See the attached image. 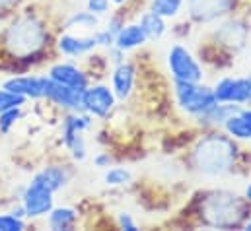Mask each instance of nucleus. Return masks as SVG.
Listing matches in <instances>:
<instances>
[{"label":"nucleus","instance_id":"nucleus-27","mask_svg":"<svg viewBox=\"0 0 251 231\" xmlns=\"http://www.w3.org/2000/svg\"><path fill=\"white\" fill-rule=\"evenodd\" d=\"M66 150L70 152V156H72V160H74V162H84V160H86V156H88V148H86L84 132H82V134H78V136H74V138H72V142L66 146Z\"/></svg>","mask_w":251,"mask_h":231},{"label":"nucleus","instance_id":"nucleus-7","mask_svg":"<svg viewBox=\"0 0 251 231\" xmlns=\"http://www.w3.org/2000/svg\"><path fill=\"white\" fill-rule=\"evenodd\" d=\"M22 206L25 212L27 220H39V218H47V214L53 210L55 206V192H51L49 188L29 181L22 192Z\"/></svg>","mask_w":251,"mask_h":231},{"label":"nucleus","instance_id":"nucleus-11","mask_svg":"<svg viewBox=\"0 0 251 231\" xmlns=\"http://www.w3.org/2000/svg\"><path fill=\"white\" fill-rule=\"evenodd\" d=\"M47 76L53 82L66 86V88H72V90H78V92H84L90 86V76L80 66L72 64V62H55L53 66H49Z\"/></svg>","mask_w":251,"mask_h":231},{"label":"nucleus","instance_id":"nucleus-39","mask_svg":"<svg viewBox=\"0 0 251 231\" xmlns=\"http://www.w3.org/2000/svg\"><path fill=\"white\" fill-rule=\"evenodd\" d=\"M250 80H251V74H250Z\"/></svg>","mask_w":251,"mask_h":231},{"label":"nucleus","instance_id":"nucleus-37","mask_svg":"<svg viewBox=\"0 0 251 231\" xmlns=\"http://www.w3.org/2000/svg\"><path fill=\"white\" fill-rule=\"evenodd\" d=\"M111 2H113V4H117V6H123L126 0H111Z\"/></svg>","mask_w":251,"mask_h":231},{"label":"nucleus","instance_id":"nucleus-26","mask_svg":"<svg viewBox=\"0 0 251 231\" xmlns=\"http://www.w3.org/2000/svg\"><path fill=\"white\" fill-rule=\"evenodd\" d=\"M27 103V99L20 93H14L6 88H0V113L2 111H8V109H14V107H24Z\"/></svg>","mask_w":251,"mask_h":231},{"label":"nucleus","instance_id":"nucleus-16","mask_svg":"<svg viewBox=\"0 0 251 231\" xmlns=\"http://www.w3.org/2000/svg\"><path fill=\"white\" fill-rule=\"evenodd\" d=\"M68 177H70V173H68L66 165H55L53 163V165H45L43 169H39L31 177V181L41 185V186H45V188H49L51 192H57L68 183Z\"/></svg>","mask_w":251,"mask_h":231},{"label":"nucleus","instance_id":"nucleus-23","mask_svg":"<svg viewBox=\"0 0 251 231\" xmlns=\"http://www.w3.org/2000/svg\"><path fill=\"white\" fill-rule=\"evenodd\" d=\"M183 4H185V0H152L150 10L156 12L158 16H162V18L166 20V18H176V16H179Z\"/></svg>","mask_w":251,"mask_h":231},{"label":"nucleus","instance_id":"nucleus-34","mask_svg":"<svg viewBox=\"0 0 251 231\" xmlns=\"http://www.w3.org/2000/svg\"><path fill=\"white\" fill-rule=\"evenodd\" d=\"M20 0H0V12H8V10H14L18 6Z\"/></svg>","mask_w":251,"mask_h":231},{"label":"nucleus","instance_id":"nucleus-18","mask_svg":"<svg viewBox=\"0 0 251 231\" xmlns=\"http://www.w3.org/2000/svg\"><path fill=\"white\" fill-rule=\"evenodd\" d=\"M148 41L144 29L140 27V23H128L119 29V33L115 35V47H119L121 51H130L136 47H142Z\"/></svg>","mask_w":251,"mask_h":231},{"label":"nucleus","instance_id":"nucleus-3","mask_svg":"<svg viewBox=\"0 0 251 231\" xmlns=\"http://www.w3.org/2000/svg\"><path fill=\"white\" fill-rule=\"evenodd\" d=\"M238 146L232 136L222 132L206 134L193 150V165L202 175L228 173L236 165Z\"/></svg>","mask_w":251,"mask_h":231},{"label":"nucleus","instance_id":"nucleus-21","mask_svg":"<svg viewBox=\"0 0 251 231\" xmlns=\"http://www.w3.org/2000/svg\"><path fill=\"white\" fill-rule=\"evenodd\" d=\"M140 27L144 29V33H146V37L148 39H152V41H158V39H162L164 37V33H166V20L162 18V16H158L156 12H152V10H148V12H144L142 16H140Z\"/></svg>","mask_w":251,"mask_h":231},{"label":"nucleus","instance_id":"nucleus-29","mask_svg":"<svg viewBox=\"0 0 251 231\" xmlns=\"http://www.w3.org/2000/svg\"><path fill=\"white\" fill-rule=\"evenodd\" d=\"M86 10H90L96 16H105L111 10V0H88Z\"/></svg>","mask_w":251,"mask_h":231},{"label":"nucleus","instance_id":"nucleus-13","mask_svg":"<svg viewBox=\"0 0 251 231\" xmlns=\"http://www.w3.org/2000/svg\"><path fill=\"white\" fill-rule=\"evenodd\" d=\"M98 47V41L94 35H76L66 31L57 37V51L68 58H80L84 55H90Z\"/></svg>","mask_w":251,"mask_h":231},{"label":"nucleus","instance_id":"nucleus-20","mask_svg":"<svg viewBox=\"0 0 251 231\" xmlns=\"http://www.w3.org/2000/svg\"><path fill=\"white\" fill-rule=\"evenodd\" d=\"M100 25V16L92 14L90 10H78L72 12L66 20L63 22L64 31H72V29H96Z\"/></svg>","mask_w":251,"mask_h":231},{"label":"nucleus","instance_id":"nucleus-30","mask_svg":"<svg viewBox=\"0 0 251 231\" xmlns=\"http://www.w3.org/2000/svg\"><path fill=\"white\" fill-rule=\"evenodd\" d=\"M94 37H96V41H98V47L109 49V47L115 45V35H113L111 31H107V29H98V31L94 33Z\"/></svg>","mask_w":251,"mask_h":231},{"label":"nucleus","instance_id":"nucleus-24","mask_svg":"<svg viewBox=\"0 0 251 231\" xmlns=\"http://www.w3.org/2000/svg\"><path fill=\"white\" fill-rule=\"evenodd\" d=\"M24 116V107H14V109H8V111H2L0 113V134L6 136Z\"/></svg>","mask_w":251,"mask_h":231},{"label":"nucleus","instance_id":"nucleus-35","mask_svg":"<svg viewBox=\"0 0 251 231\" xmlns=\"http://www.w3.org/2000/svg\"><path fill=\"white\" fill-rule=\"evenodd\" d=\"M240 115L244 116V118H248L251 122V107H242V109H240Z\"/></svg>","mask_w":251,"mask_h":231},{"label":"nucleus","instance_id":"nucleus-22","mask_svg":"<svg viewBox=\"0 0 251 231\" xmlns=\"http://www.w3.org/2000/svg\"><path fill=\"white\" fill-rule=\"evenodd\" d=\"M224 130L234 140H251V122L240 113L232 115L224 122Z\"/></svg>","mask_w":251,"mask_h":231},{"label":"nucleus","instance_id":"nucleus-5","mask_svg":"<svg viewBox=\"0 0 251 231\" xmlns=\"http://www.w3.org/2000/svg\"><path fill=\"white\" fill-rule=\"evenodd\" d=\"M168 68L174 78V82H201L204 76V70L201 62L193 57L187 47L176 43L170 47L168 53Z\"/></svg>","mask_w":251,"mask_h":231},{"label":"nucleus","instance_id":"nucleus-17","mask_svg":"<svg viewBox=\"0 0 251 231\" xmlns=\"http://www.w3.org/2000/svg\"><path fill=\"white\" fill-rule=\"evenodd\" d=\"M78 210L70 206H53V210L47 214V228L53 231H68L74 230L78 224Z\"/></svg>","mask_w":251,"mask_h":231},{"label":"nucleus","instance_id":"nucleus-31","mask_svg":"<svg viewBox=\"0 0 251 231\" xmlns=\"http://www.w3.org/2000/svg\"><path fill=\"white\" fill-rule=\"evenodd\" d=\"M117 224H119V228H121V230H126V231L138 230V224L132 220V216H130L128 212H121V214L117 216Z\"/></svg>","mask_w":251,"mask_h":231},{"label":"nucleus","instance_id":"nucleus-14","mask_svg":"<svg viewBox=\"0 0 251 231\" xmlns=\"http://www.w3.org/2000/svg\"><path fill=\"white\" fill-rule=\"evenodd\" d=\"M134 80H136V70H134V64L132 62H121L113 68V74H111V90L115 93L117 99L125 101L130 97L132 90H134Z\"/></svg>","mask_w":251,"mask_h":231},{"label":"nucleus","instance_id":"nucleus-6","mask_svg":"<svg viewBox=\"0 0 251 231\" xmlns=\"http://www.w3.org/2000/svg\"><path fill=\"white\" fill-rule=\"evenodd\" d=\"M117 105V97L113 90L105 84H90L82 92V107L94 118H107Z\"/></svg>","mask_w":251,"mask_h":231},{"label":"nucleus","instance_id":"nucleus-28","mask_svg":"<svg viewBox=\"0 0 251 231\" xmlns=\"http://www.w3.org/2000/svg\"><path fill=\"white\" fill-rule=\"evenodd\" d=\"M25 230V220L14 216L12 212L0 214V231H24Z\"/></svg>","mask_w":251,"mask_h":231},{"label":"nucleus","instance_id":"nucleus-9","mask_svg":"<svg viewBox=\"0 0 251 231\" xmlns=\"http://www.w3.org/2000/svg\"><path fill=\"white\" fill-rule=\"evenodd\" d=\"M47 84H49V76L47 74H22V76H12L8 80H4L2 88L24 95L25 99H45L47 93Z\"/></svg>","mask_w":251,"mask_h":231},{"label":"nucleus","instance_id":"nucleus-33","mask_svg":"<svg viewBox=\"0 0 251 231\" xmlns=\"http://www.w3.org/2000/svg\"><path fill=\"white\" fill-rule=\"evenodd\" d=\"M123 25H125V23H123V22H121V18H111V20H109V23H107V27H105V29H107V31H111V33H113V35H117V33H119V29H121V27H123Z\"/></svg>","mask_w":251,"mask_h":231},{"label":"nucleus","instance_id":"nucleus-10","mask_svg":"<svg viewBox=\"0 0 251 231\" xmlns=\"http://www.w3.org/2000/svg\"><path fill=\"white\" fill-rule=\"evenodd\" d=\"M236 2L238 0H187V12L193 22L206 23L230 14Z\"/></svg>","mask_w":251,"mask_h":231},{"label":"nucleus","instance_id":"nucleus-32","mask_svg":"<svg viewBox=\"0 0 251 231\" xmlns=\"http://www.w3.org/2000/svg\"><path fill=\"white\" fill-rule=\"evenodd\" d=\"M111 156L107 154V152H100V154H96L94 156V165L96 167H100V169H107L109 165H111Z\"/></svg>","mask_w":251,"mask_h":231},{"label":"nucleus","instance_id":"nucleus-15","mask_svg":"<svg viewBox=\"0 0 251 231\" xmlns=\"http://www.w3.org/2000/svg\"><path fill=\"white\" fill-rule=\"evenodd\" d=\"M92 122H94V116H90L86 111H68L61 124V138H63L64 148L72 142L74 136L90 130Z\"/></svg>","mask_w":251,"mask_h":231},{"label":"nucleus","instance_id":"nucleus-38","mask_svg":"<svg viewBox=\"0 0 251 231\" xmlns=\"http://www.w3.org/2000/svg\"><path fill=\"white\" fill-rule=\"evenodd\" d=\"M246 230H250V231H251V218L248 220V224H246Z\"/></svg>","mask_w":251,"mask_h":231},{"label":"nucleus","instance_id":"nucleus-8","mask_svg":"<svg viewBox=\"0 0 251 231\" xmlns=\"http://www.w3.org/2000/svg\"><path fill=\"white\" fill-rule=\"evenodd\" d=\"M218 103H236V105H251V80L248 78H222L212 88Z\"/></svg>","mask_w":251,"mask_h":231},{"label":"nucleus","instance_id":"nucleus-25","mask_svg":"<svg viewBox=\"0 0 251 231\" xmlns=\"http://www.w3.org/2000/svg\"><path fill=\"white\" fill-rule=\"evenodd\" d=\"M132 179V175L125 167H107V171L103 175V181L107 186H123L128 185Z\"/></svg>","mask_w":251,"mask_h":231},{"label":"nucleus","instance_id":"nucleus-36","mask_svg":"<svg viewBox=\"0 0 251 231\" xmlns=\"http://www.w3.org/2000/svg\"><path fill=\"white\" fill-rule=\"evenodd\" d=\"M246 200H248V202L251 204V183L248 185V186H246Z\"/></svg>","mask_w":251,"mask_h":231},{"label":"nucleus","instance_id":"nucleus-4","mask_svg":"<svg viewBox=\"0 0 251 231\" xmlns=\"http://www.w3.org/2000/svg\"><path fill=\"white\" fill-rule=\"evenodd\" d=\"M174 93L179 109L195 118L218 103L214 90L208 86H201V82H174Z\"/></svg>","mask_w":251,"mask_h":231},{"label":"nucleus","instance_id":"nucleus-1","mask_svg":"<svg viewBox=\"0 0 251 231\" xmlns=\"http://www.w3.org/2000/svg\"><path fill=\"white\" fill-rule=\"evenodd\" d=\"M2 45L14 58H31L49 45V29L39 16L25 14L6 27Z\"/></svg>","mask_w":251,"mask_h":231},{"label":"nucleus","instance_id":"nucleus-2","mask_svg":"<svg viewBox=\"0 0 251 231\" xmlns=\"http://www.w3.org/2000/svg\"><path fill=\"white\" fill-rule=\"evenodd\" d=\"M201 216L202 222L210 228H242L251 218V204L246 200V196H240L236 192L216 190L202 200Z\"/></svg>","mask_w":251,"mask_h":231},{"label":"nucleus","instance_id":"nucleus-12","mask_svg":"<svg viewBox=\"0 0 251 231\" xmlns=\"http://www.w3.org/2000/svg\"><path fill=\"white\" fill-rule=\"evenodd\" d=\"M45 101L55 105V107H59V109H64L66 113L68 111H84V107H82V92L61 86V84L53 82L51 78H49V84H47Z\"/></svg>","mask_w":251,"mask_h":231},{"label":"nucleus","instance_id":"nucleus-19","mask_svg":"<svg viewBox=\"0 0 251 231\" xmlns=\"http://www.w3.org/2000/svg\"><path fill=\"white\" fill-rule=\"evenodd\" d=\"M240 109L242 105H236V103H216L212 109L197 116V120H201L202 126H224V122L232 115L240 113Z\"/></svg>","mask_w":251,"mask_h":231}]
</instances>
